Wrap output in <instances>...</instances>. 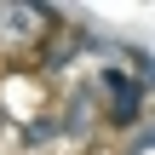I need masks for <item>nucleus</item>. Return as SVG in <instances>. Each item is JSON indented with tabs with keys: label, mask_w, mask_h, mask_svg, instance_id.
<instances>
[{
	"label": "nucleus",
	"mask_w": 155,
	"mask_h": 155,
	"mask_svg": "<svg viewBox=\"0 0 155 155\" xmlns=\"http://www.w3.org/2000/svg\"><path fill=\"white\" fill-rule=\"evenodd\" d=\"M127 69H132V81H138L144 92H155V58L144 52V46H132V52H127Z\"/></svg>",
	"instance_id": "20e7f679"
},
{
	"label": "nucleus",
	"mask_w": 155,
	"mask_h": 155,
	"mask_svg": "<svg viewBox=\"0 0 155 155\" xmlns=\"http://www.w3.org/2000/svg\"><path fill=\"white\" fill-rule=\"evenodd\" d=\"M98 121H104V92H98V86H75V92L63 98L58 132H63V138H75V144H86Z\"/></svg>",
	"instance_id": "7ed1b4c3"
},
{
	"label": "nucleus",
	"mask_w": 155,
	"mask_h": 155,
	"mask_svg": "<svg viewBox=\"0 0 155 155\" xmlns=\"http://www.w3.org/2000/svg\"><path fill=\"white\" fill-rule=\"evenodd\" d=\"M63 29L58 6H23V0H0V58H46L52 35Z\"/></svg>",
	"instance_id": "f257e3e1"
},
{
	"label": "nucleus",
	"mask_w": 155,
	"mask_h": 155,
	"mask_svg": "<svg viewBox=\"0 0 155 155\" xmlns=\"http://www.w3.org/2000/svg\"><path fill=\"white\" fill-rule=\"evenodd\" d=\"M144 150H155V121H144L132 132V144H127V155H144Z\"/></svg>",
	"instance_id": "39448f33"
},
{
	"label": "nucleus",
	"mask_w": 155,
	"mask_h": 155,
	"mask_svg": "<svg viewBox=\"0 0 155 155\" xmlns=\"http://www.w3.org/2000/svg\"><path fill=\"white\" fill-rule=\"evenodd\" d=\"M98 92H104V121L115 127V132H138L144 127V86L132 81V69H121V63H104L98 69Z\"/></svg>",
	"instance_id": "f03ea898"
}]
</instances>
